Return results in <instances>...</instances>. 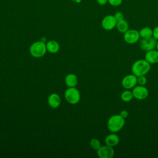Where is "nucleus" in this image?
Instances as JSON below:
<instances>
[{
    "label": "nucleus",
    "instance_id": "1",
    "mask_svg": "<svg viewBox=\"0 0 158 158\" xmlns=\"http://www.w3.org/2000/svg\"><path fill=\"white\" fill-rule=\"evenodd\" d=\"M125 123V118L120 114L112 115L107 120V127L108 130L112 133H117L120 131Z\"/></svg>",
    "mask_w": 158,
    "mask_h": 158
},
{
    "label": "nucleus",
    "instance_id": "2",
    "mask_svg": "<svg viewBox=\"0 0 158 158\" xmlns=\"http://www.w3.org/2000/svg\"><path fill=\"white\" fill-rule=\"evenodd\" d=\"M150 69L151 64L145 59H138L131 66V72L136 77L146 75Z\"/></svg>",
    "mask_w": 158,
    "mask_h": 158
},
{
    "label": "nucleus",
    "instance_id": "3",
    "mask_svg": "<svg viewBox=\"0 0 158 158\" xmlns=\"http://www.w3.org/2000/svg\"><path fill=\"white\" fill-rule=\"evenodd\" d=\"M46 51V43L41 41L33 43L30 47V53L34 57H43Z\"/></svg>",
    "mask_w": 158,
    "mask_h": 158
},
{
    "label": "nucleus",
    "instance_id": "4",
    "mask_svg": "<svg viewBox=\"0 0 158 158\" xmlns=\"http://www.w3.org/2000/svg\"><path fill=\"white\" fill-rule=\"evenodd\" d=\"M64 96L67 101L72 104L78 103L80 99V92L75 87H69L65 91Z\"/></svg>",
    "mask_w": 158,
    "mask_h": 158
},
{
    "label": "nucleus",
    "instance_id": "5",
    "mask_svg": "<svg viewBox=\"0 0 158 158\" xmlns=\"http://www.w3.org/2000/svg\"><path fill=\"white\" fill-rule=\"evenodd\" d=\"M140 38L139 33L135 29H128L123 33L124 41L130 44H133L137 43Z\"/></svg>",
    "mask_w": 158,
    "mask_h": 158
},
{
    "label": "nucleus",
    "instance_id": "6",
    "mask_svg": "<svg viewBox=\"0 0 158 158\" xmlns=\"http://www.w3.org/2000/svg\"><path fill=\"white\" fill-rule=\"evenodd\" d=\"M157 41L153 36L148 38H142L139 41V47L144 51H149L154 49L156 48Z\"/></svg>",
    "mask_w": 158,
    "mask_h": 158
},
{
    "label": "nucleus",
    "instance_id": "7",
    "mask_svg": "<svg viewBox=\"0 0 158 158\" xmlns=\"http://www.w3.org/2000/svg\"><path fill=\"white\" fill-rule=\"evenodd\" d=\"M132 93L134 98L138 100L146 99L149 95V91L145 86L136 85L132 89Z\"/></svg>",
    "mask_w": 158,
    "mask_h": 158
},
{
    "label": "nucleus",
    "instance_id": "8",
    "mask_svg": "<svg viewBox=\"0 0 158 158\" xmlns=\"http://www.w3.org/2000/svg\"><path fill=\"white\" fill-rule=\"evenodd\" d=\"M117 22V21L114 15H107L102 19L101 21V26L104 30L109 31L112 30L116 27Z\"/></svg>",
    "mask_w": 158,
    "mask_h": 158
},
{
    "label": "nucleus",
    "instance_id": "9",
    "mask_svg": "<svg viewBox=\"0 0 158 158\" xmlns=\"http://www.w3.org/2000/svg\"><path fill=\"white\" fill-rule=\"evenodd\" d=\"M121 83L126 89H133L137 85V77L133 73L127 75L123 78Z\"/></svg>",
    "mask_w": 158,
    "mask_h": 158
},
{
    "label": "nucleus",
    "instance_id": "10",
    "mask_svg": "<svg viewBox=\"0 0 158 158\" xmlns=\"http://www.w3.org/2000/svg\"><path fill=\"white\" fill-rule=\"evenodd\" d=\"M114 149L113 147L108 145L101 146L97 150V154L100 158H112L114 156Z\"/></svg>",
    "mask_w": 158,
    "mask_h": 158
},
{
    "label": "nucleus",
    "instance_id": "11",
    "mask_svg": "<svg viewBox=\"0 0 158 158\" xmlns=\"http://www.w3.org/2000/svg\"><path fill=\"white\" fill-rule=\"evenodd\" d=\"M144 59L150 64L158 63V51L157 49H152L147 51L145 54Z\"/></svg>",
    "mask_w": 158,
    "mask_h": 158
},
{
    "label": "nucleus",
    "instance_id": "12",
    "mask_svg": "<svg viewBox=\"0 0 158 158\" xmlns=\"http://www.w3.org/2000/svg\"><path fill=\"white\" fill-rule=\"evenodd\" d=\"M120 142L119 136L115 133H110L105 138V143L111 147H114L117 146Z\"/></svg>",
    "mask_w": 158,
    "mask_h": 158
},
{
    "label": "nucleus",
    "instance_id": "13",
    "mask_svg": "<svg viewBox=\"0 0 158 158\" xmlns=\"http://www.w3.org/2000/svg\"><path fill=\"white\" fill-rule=\"evenodd\" d=\"M48 102L51 107L57 108L60 104V98L57 94L52 93L48 97Z\"/></svg>",
    "mask_w": 158,
    "mask_h": 158
},
{
    "label": "nucleus",
    "instance_id": "14",
    "mask_svg": "<svg viewBox=\"0 0 158 158\" xmlns=\"http://www.w3.org/2000/svg\"><path fill=\"white\" fill-rule=\"evenodd\" d=\"M65 82L68 87H75L78 83L77 77L73 73L68 74L65 78Z\"/></svg>",
    "mask_w": 158,
    "mask_h": 158
},
{
    "label": "nucleus",
    "instance_id": "15",
    "mask_svg": "<svg viewBox=\"0 0 158 158\" xmlns=\"http://www.w3.org/2000/svg\"><path fill=\"white\" fill-rule=\"evenodd\" d=\"M47 51L51 53H56L59 50V43L54 40H50L46 43Z\"/></svg>",
    "mask_w": 158,
    "mask_h": 158
},
{
    "label": "nucleus",
    "instance_id": "16",
    "mask_svg": "<svg viewBox=\"0 0 158 158\" xmlns=\"http://www.w3.org/2000/svg\"><path fill=\"white\" fill-rule=\"evenodd\" d=\"M115 27L120 33H124L129 29V25L126 20L123 19L120 21H117Z\"/></svg>",
    "mask_w": 158,
    "mask_h": 158
},
{
    "label": "nucleus",
    "instance_id": "17",
    "mask_svg": "<svg viewBox=\"0 0 158 158\" xmlns=\"http://www.w3.org/2000/svg\"><path fill=\"white\" fill-rule=\"evenodd\" d=\"M120 98L123 102H130L134 98L132 91H130V89H125L121 93Z\"/></svg>",
    "mask_w": 158,
    "mask_h": 158
},
{
    "label": "nucleus",
    "instance_id": "18",
    "mask_svg": "<svg viewBox=\"0 0 158 158\" xmlns=\"http://www.w3.org/2000/svg\"><path fill=\"white\" fill-rule=\"evenodd\" d=\"M139 33L141 38H148L152 36V29L148 27L142 28L139 31Z\"/></svg>",
    "mask_w": 158,
    "mask_h": 158
},
{
    "label": "nucleus",
    "instance_id": "19",
    "mask_svg": "<svg viewBox=\"0 0 158 158\" xmlns=\"http://www.w3.org/2000/svg\"><path fill=\"white\" fill-rule=\"evenodd\" d=\"M89 145L93 149L96 151L101 146L99 140L96 138H92L89 141Z\"/></svg>",
    "mask_w": 158,
    "mask_h": 158
},
{
    "label": "nucleus",
    "instance_id": "20",
    "mask_svg": "<svg viewBox=\"0 0 158 158\" xmlns=\"http://www.w3.org/2000/svg\"><path fill=\"white\" fill-rule=\"evenodd\" d=\"M147 83V78L145 75H141L137 77V84L139 85L145 86Z\"/></svg>",
    "mask_w": 158,
    "mask_h": 158
},
{
    "label": "nucleus",
    "instance_id": "21",
    "mask_svg": "<svg viewBox=\"0 0 158 158\" xmlns=\"http://www.w3.org/2000/svg\"><path fill=\"white\" fill-rule=\"evenodd\" d=\"M123 0H108V3L112 6L117 7L121 5Z\"/></svg>",
    "mask_w": 158,
    "mask_h": 158
},
{
    "label": "nucleus",
    "instance_id": "22",
    "mask_svg": "<svg viewBox=\"0 0 158 158\" xmlns=\"http://www.w3.org/2000/svg\"><path fill=\"white\" fill-rule=\"evenodd\" d=\"M114 15L115 19L117 20V21H120L121 20L124 19V15L122 12H120V11L116 12Z\"/></svg>",
    "mask_w": 158,
    "mask_h": 158
},
{
    "label": "nucleus",
    "instance_id": "23",
    "mask_svg": "<svg viewBox=\"0 0 158 158\" xmlns=\"http://www.w3.org/2000/svg\"><path fill=\"white\" fill-rule=\"evenodd\" d=\"M152 36L156 40H158V26L156 27L152 30Z\"/></svg>",
    "mask_w": 158,
    "mask_h": 158
},
{
    "label": "nucleus",
    "instance_id": "24",
    "mask_svg": "<svg viewBox=\"0 0 158 158\" xmlns=\"http://www.w3.org/2000/svg\"><path fill=\"white\" fill-rule=\"evenodd\" d=\"M119 114H120L123 118H124L125 119L126 118H127L128 116V111L126 110H122L120 112Z\"/></svg>",
    "mask_w": 158,
    "mask_h": 158
},
{
    "label": "nucleus",
    "instance_id": "25",
    "mask_svg": "<svg viewBox=\"0 0 158 158\" xmlns=\"http://www.w3.org/2000/svg\"><path fill=\"white\" fill-rule=\"evenodd\" d=\"M96 2L98 4L101 6H104L108 2V0H96Z\"/></svg>",
    "mask_w": 158,
    "mask_h": 158
},
{
    "label": "nucleus",
    "instance_id": "26",
    "mask_svg": "<svg viewBox=\"0 0 158 158\" xmlns=\"http://www.w3.org/2000/svg\"><path fill=\"white\" fill-rule=\"evenodd\" d=\"M72 1H73V2H75V3H80L81 2L82 0H71Z\"/></svg>",
    "mask_w": 158,
    "mask_h": 158
},
{
    "label": "nucleus",
    "instance_id": "27",
    "mask_svg": "<svg viewBox=\"0 0 158 158\" xmlns=\"http://www.w3.org/2000/svg\"><path fill=\"white\" fill-rule=\"evenodd\" d=\"M41 41H42V42H43V43H46V38H44V37H43V38H41Z\"/></svg>",
    "mask_w": 158,
    "mask_h": 158
},
{
    "label": "nucleus",
    "instance_id": "28",
    "mask_svg": "<svg viewBox=\"0 0 158 158\" xmlns=\"http://www.w3.org/2000/svg\"><path fill=\"white\" fill-rule=\"evenodd\" d=\"M156 49L158 51V40H157V44H156Z\"/></svg>",
    "mask_w": 158,
    "mask_h": 158
}]
</instances>
